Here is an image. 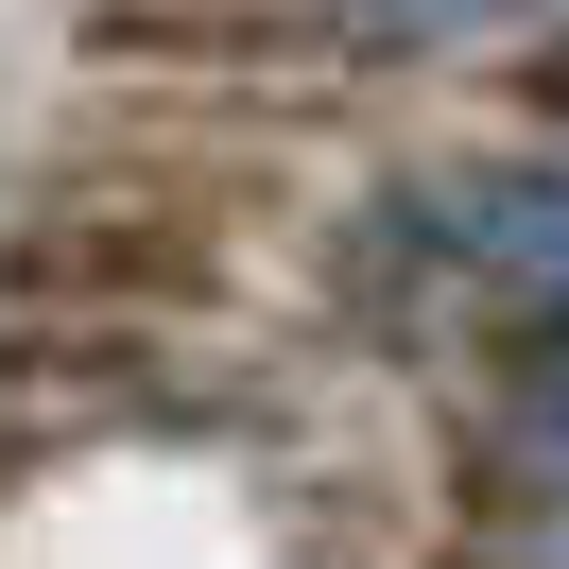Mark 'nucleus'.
<instances>
[{
    "label": "nucleus",
    "instance_id": "1",
    "mask_svg": "<svg viewBox=\"0 0 569 569\" xmlns=\"http://www.w3.org/2000/svg\"><path fill=\"white\" fill-rule=\"evenodd\" d=\"M483 242L518 259V277H552V293H569V190H483Z\"/></svg>",
    "mask_w": 569,
    "mask_h": 569
}]
</instances>
